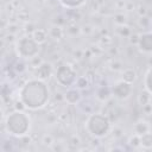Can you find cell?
Instances as JSON below:
<instances>
[{"label":"cell","instance_id":"8992f818","mask_svg":"<svg viewBox=\"0 0 152 152\" xmlns=\"http://www.w3.org/2000/svg\"><path fill=\"white\" fill-rule=\"evenodd\" d=\"M110 89H112V95L115 99H118V100H126V99H128L131 96L133 87H132L131 83H127V82L120 80Z\"/></svg>","mask_w":152,"mask_h":152},{"label":"cell","instance_id":"d590c367","mask_svg":"<svg viewBox=\"0 0 152 152\" xmlns=\"http://www.w3.org/2000/svg\"><path fill=\"white\" fill-rule=\"evenodd\" d=\"M148 65H150V66H152V56L148 58Z\"/></svg>","mask_w":152,"mask_h":152},{"label":"cell","instance_id":"7402d4cb","mask_svg":"<svg viewBox=\"0 0 152 152\" xmlns=\"http://www.w3.org/2000/svg\"><path fill=\"white\" fill-rule=\"evenodd\" d=\"M113 18H114V23L116 25H125L127 21V17L124 13H116Z\"/></svg>","mask_w":152,"mask_h":152},{"label":"cell","instance_id":"836d02e7","mask_svg":"<svg viewBox=\"0 0 152 152\" xmlns=\"http://www.w3.org/2000/svg\"><path fill=\"white\" fill-rule=\"evenodd\" d=\"M146 13H147L146 7H145V6H139V8H138V14H139V17H145Z\"/></svg>","mask_w":152,"mask_h":152},{"label":"cell","instance_id":"8fae6325","mask_svg":"<svg viewBox=\"0 0 152 152\" xmlns=\"http://www.w3.org/2000/svg\"><path fill=\"white\" fill-rule=\"evenodd\" d=\"M137 71L132 68H127V69H124L121 71V80L127 82V83H131L133 84L135 81H137Z\"/></svg>","mask_w":152,"mask_h":152},{"label":"cell","instance_id":"484cf974","mask_svg":"<svg viewBox=\"0 0 152 152\" xmlns=\"http://www.w3.org/2000/svg\"><path fill=\"white\" fill-rule=\"evenodd\" d=\"M110 69L114 70V71H119V70H122V64L120 61L118 59H113L110 62Z\"/></svg>","mask_w":152,"mask_h":152},{"label":"cell","instance_id":"52a82bcc","mask_svg":"<svg viewBox=\"0 0 152 152\" xmlns=\"http://www.w3.org/2000/svg\"><path fill=\"white\" fill-rule=\"evenodd\" d=\"M53 70H52V64L49 63V62H42L36 69H34V76L38 80H42V81H48L51 75H52Z\"/></svg>","mask_w":152,"mask_h":152},{"label":"cell","instance_id":"d6986e66","mask_svg":"<svg viewBox=\"0 0 152 152\" xmlns=\"http://www.w3.org/2000/svg\"><path fill=\"white\" fill-rule=\"evenodd\" d=\"M61 4L68 8H76L86 2V0H59Z\"/></svg>","mask_w":152,"mask_h":152},{"label":"cell","instance_id":"d6a6232c","mask_svg":"<svg viewBox=\"0 0 152 152\" xmlns=\"http://www.w3.org/2000/svg\"><path fill=\"white\" fill-rule=\"evenodd\" d=\"M141 108H142V112H144L145 114H147V115H151V114H152V104H151V103H147V104L142 106Z\"/></svg>","mask_w":152,"mask_h":152},{"label":"cell","instance_id":"30bf717a","mask_svg":"<svg viewBox=\"0 0 152 152\" xmlns=\"http://www.w3.org/2000/svg\"><path fill=\"white\" fill-rule=\"evenodd\" d=\"M96 99L101 102H107L113 95H112V89L109 87H100L97 90H96V94H95Z\"/></svg>","mask_w":152,"mask_h":152},{"label":"cell","instance_id":"e0dca14e","mask_svg":"<svg viewBox=\"0 0 152 152\" xmlns=\"http://www.w3.org/2000/svg\"><path fill=\"white\" fill-rule=\"evenodd\" d=\"M138 103L142 107V106H145V104H147V103H151V93H148L146 89L145 90H142V91H140V94L138 95Z\"/></svg>","mask_w":152,"mask_h":152},{"label":"cell","instance_id":"5bb4252c","mask_svg":"<svg viewBox=\"0 0 152 152\" xmlns=\"http://www.w3.org/2000/svg\"><path fill=\"white\" fill-rule=\"evenodd\" d=\"M49 36L52 38V39H55V40H59V39H62L63 38V36H64V31H63V28L59 26V25H52L50 28H49Z\"/></svg>","mask_w":152,"mask_h":152},{"label":"cell","instance_id":"603a6c76","mask_svg":"<svg viewBox=\"0 0 152 152\" xmlns=\"http://www.w3.org/2000/svg\"><path fill=\"white\" fill-rule=\"evenodd\" d=\"M68 145H69L70 148H77V147L81 145V139H80L77 135H72V137L69 139Z\"/></svg>","mask_w":152,"mask_h":152},{"label":"cell","instance_id":"cb8c5ba5","mask_svg":"<svg viewBox=\"0 0 152 152\" xmlns=\"http://www.w3.org/2000/svg\"><path fill=\"white\" fill-rule=\"evenodd\" d=\"M42 142H43L45 146H53V144H55V139H53L52 135H50V134H45V135H43V138H42Z\"/></svg>","mask_w":152,"mask_h":152},{"label":"cell","instance_id":"7a4b0ae2","mask_svg":"<svg viewBox=\"0 0 152 152\" xmlns=\"http://www.w3.org/2000/svg\"><path fill=\"white\" fill-rule=\"evenodd\" d=\"M4 127L10 135L21 138L26 135L27 132L30 131L31 120L30 116L25 113V110L14 109L6 116L4 121Z\"/></svg>","mask_w":152,"mask_h":152},{"label":"cell","instance_id":"4dcf8cb0","mask_svg":"<svg viewBox=\"0 0 152 152\" xmlns=\"http://www.w3.org/2000/svg\"><path fill=\"white\" fill-rule=\"evenodd\" d=\"M34 30H36V27H34V25H33L32 23H27V24L25 25V32H26V33L32 34Z\"/></svg>","mask_w":152,"mask_h":152},{"label":"cell","instance_id":"d4e9b609","mask_svg":"<svg viewBox=\"0 0 152 152\" xmlns=\"http://www.w3.org/2000/svg\"><path fill=\"white\" fill-rule=\"evenodd\" d=\"M139 38H140V33H132V34L128 37V42H129V44H131V45L138 46Z\"/></svg>","mask_w":152,"mask_h":152},{"label":"cell","instance_id":"277c9868","mask_svg":"<svg viewBox=\"0 0 152 152\" xmlns=\"http://www.w3.org/2000/svg\"><path fill=\"white\" fill-rule=\"evenodd\" d=\"M15 51L19 57L24 59H31L38 56L39 44L32 38L31 34L23 36L15 40Z\"/></svg>","mask_w":152,"mask_h":152},{"label":"cell","instance_id":"f546056e","mask_svg":"<svg viewBox=\"0 0 152 152\" xmlns=\"http://www.w3.org/2000/svg\"><path fill=\"white\" fill-rule=\"evenodd\" d=\"M81 32H83L84 34H90L94 32V28L91 25H84L82 28H81Z\"/></svg>","mask_w":152,"mask_h":152},{"label":"cell","instance_id":"f1b7e54d","mask_svg":"<svg viewBox=\"0 0 152 152\" xmlns=\"http://www.w3.org/2000/svg\"><path fill=\"white\" fill-rule=\"evenodd\" d=\"M100 43H101L102 45H104V46H108V45L112 43V38H110L109 36H102L101 39H100Z\"/></svg>","mask_w":152,"mask_h":152},{"label":"cell","instance_id":"9a60e30c","mask_svg":"<svg viewBox=\"0 0 152 152\" xmlns=\"http://www.w3.org/2000/svg\"><path fill=\"white\" fill-rule=\"evenodd\" d=\"M140 146L142 148H152V132H147L140 135Z\"/></svg>","mask_w":152,"mask_h":152},{"label":"cell","instance_id":"ba28073f","mask_svg":"<svg viewBox=\"0 0 152 152\" xmlns=\"http://www.w3.org/2000/svg\"><path fill=\"white\" fill-rule=\"evenodd\" d=\"M138 49L144 53H152V32L140 33Z\"/></svg>","mask_w":152,"mask_h":152},{"label":"cell","instance_id":"6da1fadb","mask_svg":"<svg viewBox=\"0 0 152 152\" xmlns=\"http://www.w3.org/2000/svg\"><path fill=\"white\" fill-rule=\"evenodd\" d=\"M19 100L23 101L26 109H42L46 106V103L50 100L49 87L42 80H28L21 86L19 90Z\"/></svg>","mask_w":152,"mask_h":152},{"label":"cell","instance_id":"ac0fdd59","mask_svg":"<svg viewBox=\"0 0 152 152\" xmlns=\"http://www.w3.org/2000/svg\"><path fill=\"white\" fill-rule=\"evenodd\" d=\"M116 33H118L120 37L128 38V37L132 34V30H131V27L127 26L126 24H125V25H118V27H116Z\"/></svg>","mask_w":152,"mask_h":152},{"label":"cell","instance_id":"7c38bea8","mask_svg":"<svg viewBox=\"0 0 152 152\" xmlns=\"http://www.w3.org/2000/svg\"><path fill=\"white\" fill-rule=\"evenodd\" d=\"M133 128H134V133L138 134V135H142V134L150 132V129H151L148 122L145 121V120H139V121H137V122L134 124V127H133Z\"/></svg>","mask_w":152,"mask_h":152},{"label":"cell","instance_id":"e575fe53","mask_svg":"<svg viewBox=\"0 0 152 152\" xmlns=\"http://www.w3.org/2000/svg\"><path fill=\"white\" fill-rule=\"evenodd\" d=\"M23 70H25V66H24V64H23V63H17V65H15V71H19V72H21Z\"/></svg>","mask_w":152,"mask_h":152},{"label":"cell","instance_id":"44dd1931","mask_svg":"<svg viewBox=\"0 0 152 152\" xmlns=\"http://www.w3.org/2000/svg\"><path fill=\"white\" fill-rule=\"evenodd\" d=\"M128 145L131 146V147H133V148H138V147H141L140 146V135H138V134H133V135H131L129 138H128Z\"/></svg>","mask_w":152,"mask_h":152},{"label":"cell","instance_id":"9c48e42d","mask_svg":"<svg viewBox=\"0 0 152 152\" xmlns=\"http://www.w3.org/2000/svg\"><path fill=\"white\" fill-rule=\"evenodd\" d=\"M63 99L64 101L68 103V104H77L80 103L81 101V93H80V89H75V88H69L64 95H63Z\"/></svg>","mask_w":152,"mask_h":152},{"label":"cell","instance_id":"1f68e13d","mask_svg":"<svg viewBox=\"0 0 152 152\" xmlns=\"http://www.w3.org/2000/svg\"><path fill=\"white\" fill-rule=\"evenodd\" d=\"M18 25L17 24H10L8 25V27H7V31H8V33H11V34H15L17 33V31H18Z\"/></svg>","mask_w":152,"mask_h":152},{"label":"cell","instance_id":"4316f807","mask_svg":"<svg viewBox=\"0 0 152 152\" xmlns=\"http://www.w3.org/2000/svg\"><path fill=\"white\" fill-rule=\"evenodd\" d=\"M66 31L69 32V33H71V34H77V33H80L81 32V28L77 26V25H75V24H71V25H69L68 26V28H66Z\"/></svg>","mask_w":152,"mask_h":152},{"label":"cell","instance_id":"3957f363","mask_svg":"<svg viewBox=\"0 0 152 152\" xmlns=\"http://www.w3.org/2000/svg\"><path fill=\"white\" fill-rule=\"evenodd\" d=\"M112 128V122L104 113H90L86 120V129L94 138L106 137Z\"/></svg>","mask_w":152,"mask_h":152},{"label":"cell","instance_id":"ffe728a7","mask_svg":"<svg viewBox=\"0 0 152 152\" xmlns=\"http://www.w3.org/2000/svg\"><path fill=\"white\" fill-rule=\"evenodd\" d=\"M89 83H90V81L87 76H80V77H77V80L75 82V86L78 89H86V88H88Z\"/></svg>","mask_w":152,"mask_h":152},{"label":"cell","instance_id":"5b68a950","mask_svg":"<svg viewBox=\"0 0 152 152\" xmlns=\"http://www.w3.org/2000/svg\"><path fill=\"white\" fill-rule=\"evenodd\" d=\"M55 77H56V81L58 82V84H61L62 87H65V88L74 86L77 80L76 71L74 70V68L70 64H61L59 66H57V69L55 71Z\"/></svg>","mask_w":152,"mask_h":152},{"label":"cell","instance_id":"2e32d148","mask_svg":"<svg viewBox=\"0 0 152 152\" xmlns=\"http://www.w3.org/2000/svg\"><path fill=\"white\" fill-rule=\"evenodd\" d=\"M144 86H145V89L152 95V66L148 68V70L144 76Z\"/></svg>","mask_w":152,"mask_h":152},{"label":"cell","instance_id":"83f0119b","mask_svg":"<svg viewBox=\"0 0 152 152\" xmlns=\"http://www.w3.org/2000/svg\"><path fill=\"white\" fill-rule=\"evenodd\" d=\"M139 25L140 26H142V27H148V25H150V19L145 15V17H140V19H139Z\"/></svg>","mask_w":152,"mask_h":152},{"label":"cell","instance_id":"4fadbf2b","mask_svg":"<svg viewBox=\"0 0 152 152\" xmlns=\"http://www.w3.org/2000/svg\"><path fill=\"white\" fill-rule=\"evenodd\" d=\"M31 36H32V38L40 45V44H44V43L46 42L49 33H48V31L44 30V28H36Z\"/></svg>","mask_w":152,"mask_h":152}]
</instances>
